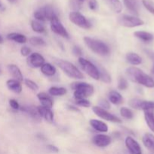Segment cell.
<instances>
[{"instance_id": "19", "label": "cell", "mask_w": 154, "mask_h": 154, "mask_svg": "<svg viewBox=\"0 0 154 154\" xmlns=\"http://www.w3.org/2000/svg\"><path fill=\"white\" fill-rule=\"evenodd\" d=\"M8 71L9 72H10L11 75H12V77H13L15 80L20 81V82L23 81V80H24L23 75L22 73H21L20 69L16 66V65H14V64L8 65Z\"/></svg>"}, {"instance_id": "41", "label": "cell", "mask_w": 154, "mask_h": 154, "mask_svg": "<svg viewBox=\"0 0 154 154\" xmlns=\"http://www.w3.org/2000/svg\"><path fill=\"white\" fill-rule=\"evenodd\" d=\"M9 105H10L11 108H13L14 110L20 109L19 104H18V102L15 99H10L9 100Z\"/></svg>"}, {"instance_id": "47", "label": "cell", "mask_w": 154, "mask_h": 154, "mask_svg": "<svg viewBox=\"0 0 154 154\" xmlns=\"http://www.w3.org/2000/svg\"><path fill=\"white\" fill-rule=\"evenodd\" d=\"M3 42H4V40H3V38L2 36L0 35V44H2Z\"/></svg>"}, {"instance_id": "10", "label": "cell", "mask_w": 154, "mask_h": 154, "mask_svg": "<svg viewBox=\"0 0 154 154\" xmlns=\"http://www.w3.org/2000/svg\"><path fill=\"white\" fill-rule=\"evenodd\" d=\"M51 22V29L52 32H54L56 34L59 35L61 37L65 38H69V33L66 31V28L63 26L60 20L58 19L57 16L54 17L52 19L50 20Z\"/></svg>"}, {"instance_id": "9", "label": "cell", "mask_w": 154, "mask_h": 154, "mask_svg": "<svg viewBox=\"0 0 154 154\" xmlns=\"http://www.w3.org/2000/svg\"><path fill=\"white\" fill-rule=\"evenodd\" d=\"M92 111H94L95 114L97 116H98L101 118L104 119V120H107V121L113 122V123H122V120L116 116L113 115V114H110V112H108L107 111H106L104 108H101L99 106H95L92 108Z\"/></svg>"}, {"instance_id": "37", "label": "cell", "mask_w": 154, "mask_h": 154, "mask_svg": "<svg viewBox=\"0 0 154 154\" xmlns=\"http://www.w3.org/2000/svg\"><path fill=\"white\" fill-rule=\"evenodd\" d=\"M143 5L146 8V9L147 11H149L150 13H152V14H154V5L149 1V0H143L142 1Z\"/></svg>"}, {"instance_id": "12", "label": "cell", "mask_w": 154, "mask_h": 154, "mask_svg": "<svg viewBox=\"0 0 154 154\" xmlns=\"http://www.w3.org/2000/svg\"><path fill=\"white\" fill-rule=\"evenodd\" d=\"M125 145L131 154H142L140 144L131 137H127L125 139Z\"/></svg>"}, {"instance_id": "11", "label": "cell", "mask_w": 154, "mask_h": 154, "mask_svg": "<svg viewBox=\"0 0 154 154\" xmlns=\"http://www.w3.org/2000/svg\"><path fill=\"white\" fill-rule=\"evenodd\" d=\"M27 65L31 68L42 67L45 64V59L39 53H33L28 57L27 60Z\"/></svg>"}, {"instance_id": "17", "label": "cell", "mask_w": 154, "mask_h": 154, "mask_svg": "<svg viewBox=\"0 0 154 154\" xmlns=\"http://www.w3.org/2000/svg\"><path fill=\"white\" fill-rule=\"evenodd\" d=\"M89 123H90L92 128H94L95 130L98 131V132H107L108 131V126H107V125L105 123H104V122L101 121V120L92 119V120H90Z\"/></svg>"}, {"instance_id": "7", "label": "cell", "mask_w": 154, "mask_h": 154, "mask_svg": "<svg viewBox=\"0 0 154 154\" xmlns=\"http://www.w3.org/2000/svg\"><path fill=\"white\" fill-rule=\"evenodd\" d=\"M119 23L125 27L132 28V27L143 25L144 22L137 17L130 16V15H122L119 18Z\"/></svg>"}, {"instance_id": "48", "label": "cell", "mask_w": 154, "mask_h": 154, "mask_svg": "<svg viewBox=\"0 0 154 154\" xmlns=\"http://www.w3.org/2000/svg\"><path fill=\"white\" fill-rule=\"evenodd\" d=\"M151 73L154 75V65H153V66H152V69H151Z\"/></svg>"}, {"instance_id": "26", "label": "cell", "mask_w": 154, "mask_h": 154, "mask_svg": "<svg viewBox=\"0 0 154 154\" xmlns=\"http://www.w3.org/2000/svg\"><path fill=\"white\" fill-rule=\"evenodd\" d=\"M126 60L133 66H137L142 63V59L138 54L135 53H128L126 55Z\"/></svg>"}, {"instance_id": "43", "label": "cell", "mask_w": 154, "mask_h": 154, "mask_svg": "<svg viewBox=\"0 0 154 154\" xmlns=\"http://www.w3.org/2000/svg\"><path fill=\"white\" fill-rule=\"evenodd\" d=\"M72 53L75 56H81L82 54V51L79 47H74L73 49H72Z\"/></svg>"}, {"instance_id": "22", "label": "cell", "mask_w": 154, "mask_h": 154, "mask_svg": "<svg viewBox=\"0 0 154 154\" xmlns=\"http://www.w3.org/2000/svg\"><path fill=\"white\" fill-rule=\"evenodd\" d=\"M144 118L148 127L154 132V110L144 111Z\"/></svg>"}, {"instance_id": "31", "label": "cell", "mask_w": 154, "mask_h": 154, "mask_svg": "<svg viewBox=\"0 0 154 154\" xmlns=\"http://www.w3.org/2000/svg\"><path fill=\"white\" fill-rule=\"evenodd\" d=\"M31 27L32 29L34 32L38 33H42L45 31V26L38 20H32L31 22Z\"/></svg>"}, {"instance_id": "23", "label": "cell", "mask_w": 154, "mask_h": 154, "mask_svg": "<svg viewBox=\"0 0 154 154\" xmlns=\"http://www.w3.org/2000/svg\"><path fill=\"white\" fill-rule=\"evenodd\" d=\"M134 36L144 42H149L153 40V35L151 33L145 31H137L134 32Z\"/></svg>"}, {"instance_id": "30", "label": "cell", "mask_w": 154, "mask_h": 154, "mask_svg": "<svg viewBox=\"0 0 154 154\" xmlns=\"http://www.w3.org/2000/svg\"><path fill=\"white\" fill-rule=\"evenodd\" d=\"M48 93L51 96H63V95L66 94V90L63 87H52L48 90Z\"/></svg>"}, {"instance_id": "46", "label": "cell", "mask_w": 154, "mask_h": 154, "mask_svg": "<svg viewBox=\"0 0 154 154\" xmlns=\"http://www.w3.org/2000/svg\"><path fill=\"white\" fill-rule=\"evenodd\" d=\"M68 109H69L70 111H78V112H79V111H80V110L79 109V108H75V107H74V106H72V105H68Z\"/></svg>"}, {"instance_id": "35", "label": "cell", "mask_w": 154, "mask_h": 154, "mask_svg": "<svg viewBox=\"0 0 154 154\" xmlns=\"http://www.w3.org/2000/svg\"><path fill=\"white\" fill-rule=\"evenodd\" d=\"M25 84L27 87L32 90L33 91H37L39 90V86L37 85V84L34 82V81H31V80L26 79L25 80Z\"/></svg>"}, {"instance_id": "27", "label": "cell", "mask_w": 154, "mask_h": 154, "mask_svg": "<svg viewBox=\"0 0 154 154\" xmlns=\"http://www.w3.org/2000/svg\"><path fill=\"white\" fill-rule=\"evenodd\" d=\"M7 38L8 40L14 41L15 42H18L20 44H24L26 43L27 42V38L25 35L21 34V33H17V32H12L9 33L7 35Z\"/></svg>"}, {"instance_id": "20", "label": "cell", "mask_w": 154, "mask_h": 154, "mask_svg": "<svg viewBox=\"0 0 154 154\" xmlns=\"http://www.w3.org/2000/svg\"><path fill=\"white\" fill-rule=\"evenodd\" d=\"M143 144L150 151L154 152V135L151 133H146L143 136Z\"/></svg>"}, {"instance_id": "6", "label": "cell", "mask_w": 154, "mask_h": 154, "mask_svg": "<svg viewBox=\"0 0 154 154\" xmlns=\"http://www.w3.org/2000/svg\"><path fill=\"white\" fill-rule=\"evenodd\" d=\"M69 19L72 23L78 26L80 28L88 29L91 27V24L90 23V22L86 19L84 15H82L79 11L70 12L69 14Z\"/></svg>"}, {"instance_id": "44", "label": "cell", "mask_w": 154, "mask_h": 154, "mask_svg": "<svg viewBox=\"0 0 154 154\" xmlns=\"http://www.w3.org/2000/svg\"><path fill=\"white\" fill-rule=\"evenodd\" d=\"M47 148H48V150L49 151L53 152V153H58L59 152V149L57 147H55V146L52 145V144H48V145H47Z\"/></svg>"}, {"instance_id": "40", "label": "cell", "mask_w": 154, "mask_h": 154, "mask_svg": "<svg viewBox=\"0 0 154 154\" xmlns=\"http://www.w3.org/2000/svg\"><path fill=\"white\" fill-rule=\"evenodd\" d=\"M30 53H31V50H30L29 48H27V46H24L21 48V55L24 56V57H27V56H30Z\"/></svg>"}, {"instance_id": "8", "label": "cell", "mask_w": 154, "mask_h": 154, "mask_svg": "<svg viewBox=\"0 0 154 154\" xmlns=\"http://www.w3.org/2000/svg\"><path fill=\"white\" fill-rule=\"evenodd\" d=\"M130 106L134 109L142 110V111H149L154 110V102L152 101L142 100L139 99H131L128 102Z\"/></svg>"}, {"instance_id": "28", "label": "cell", "mask_w": 154, "mask_h": 154, "mask_svg": "<svg viewBox=\"0 0 154 154\" xmlns=\"http://www.w3.org/2000/svg\"><path fill=\"white\" fill-rule=\"evenodd\" d=\"M41 72L45 75L48 77L54 76L56 73V69L50 63H45L41 67Z\"/></svg>"}, {"instance_id": "24", "label": "cell", "mask_w": 154, "mask_h": 154, "mask_svg": "<svg viewBox=\"0 0 154 154\" xmlns=\"http://www.w3.org/2000/svg\"><path fill=\"white\" fill-rule=\"evenodd\" d=\"M108 98L110 102L113 105H120L123 102L122 96H121L120 93L116 91H110L108 95Z\"/></svg>"}, {"instance_id": "21", "label": "cell", "mask_w": 154, "mask_h": 154, "mask_svg": "<svg viewBox=\"0 0 154 154\" xmlns=\"http://www.w3.org/2000/svg\"><path fill=\"white\" fill-rule=\"evenodd\" d=\"M97 68H98V72H99L100 79L106 84H110L111 82V77H110V74L107 72V69L100 64H98Z\"/></svg>"}, {"instance_id": "33", "label": "cell", "mask_w": 154, "mask_h": 154, "mask_svg": "<svg viewBox=\"0 0 154 154\" xmlns=\"http://www.w3.org/2000/svg\"><path fill=\"white\" fill-rule=\"evenodd\" d=\"M30 43L33 46H45V45H46V43H45V41L43 40V39L42 38L40 37H36V36H35V37H32L30 38Z\"/></svg>"}, {"instance_id": "13", "label": "cell", "mask_w": 154, "mask_h": 154, "mask_svg": "<svg viewBox=\"0 0 154 154\" xmlns=\"http://www.w3.org/2000/svg\"><path fill=\"white\" fill-rule=\"evenodd\" d=\"M111 138L108 135L99 134V135H95L92 139L94 144L99 147H105L108 146L111 143Z\"/></svg>"}, {"instance_id": "49", "label": "cell", "mask_w": 154, "mask_h": 154, "mask_svg": "<svg viewBox=\"0 0 154 154\" xmlns=\"http://www.w3.org/2000/svg\"><path fill=\"white\" fill-rule=\"evenodd\" d=\"M8 1L11 3H14L15 2H16V0H8Z\"/></svg>"}, {"instance_id": "36", "label": "cell", "mask_w": 154, "mask_h": 154, "mask_svg": "<svg viewBox=\"0 0 154 154\" xmlns=\"http://www.w3.org/2000/svg\"><path fill=\"white\" fill-rule=\"evenodd\" d=\"M128 87V84L126 80L123 78H120L118 82V88L121 90H126Z\"/></svg>"}, {"instance_id": "39", "label": "cell", "mask_w": 154, "mask_h": 154, "mask_svg": "<svg viewBox=\"0 0 154 154\" xmlns=\"http://www.w3.org/2000/svg\"><path fill=\"white\" fill-rule=\"evenodd\" d=\"M88 7L91 10L97 11L99 8V5L97 0H89L88 2Z\"/></svg>"}, {"instance_id": "3", "label": "cell", "mask_w": 154, "mask_h": 154, "mask_svg": "<svg viewBox=\"0 0 154 154\" xmlns=\"http://www.w3.org/2000/svg\"><path fill=\"white\" fill-rule=\"evenodd\" d=\"M55 63L57 66L67 75L68 77L75 79H82L84 78L83 74L70 62L63 60H56Z\"/></svg>"}, {"instance_id": "14", "label": "cell", "mask_w": 154, "mask_h": 154, "mask_svg": "<svg viewBox=\"0 0 154 154\" xmlns=\"http://www.w3.org/2000/svg\"><path fill=\"white\" fill-rule=\"evenodd\" d=\"M20 109H21L23 112H25L27 113V114H29L30 117L36 122L41 121V116L39 115V112H38L37 108H36L33 106L27 105V106L20 107Z\"/></svg>"}, {"instance_id": "2", "label": "cell", "mask_w": 154, "mask_h": 154, "mask_svg": "<svg viewBox=\"0 0 154 154\" xmlns=\"http://www.w3.org/2000/svg\"><path fill=\"white\" fill-rule=\"evenodd\" d=\"M71 88L74 90V97L76 100L83 99L91 96L94 93V87L91 84L84 82H75L71 84Z\"/></svg>"}, {"instance_id": "25", "label": "cell", "mask_w": 154, "mask_h": 154, "mask_svg": "<svg viewBox=\"0 0 154 154\" xmlns=\"http://www.w3.org/2000/svg\"><path fill=\"white\" fill-rule=\"evenodd\" d=\"M109 7L116 14H119L122 11V5L119 0H105Z\"/></svg>"}, {"instance_id": "16", "label": "cell", "mask_w": 154, "mask_h": 154, "mask_svg": "<svg viewBox=\"0 0 154 154\" xmlns=\"http://www.w3.org/2000/svg\"><path fill=\"white\" fill-rule=\"evenodd\" d=\"M37 97L38 99H39V100L41 102V103H42V106L50 108V109L53 107L52 99H51V96H48L47 93H39V94L37 95Z\"/></svg>"}, {"instance_id": "32", "label": "cell", "mask_w": 154, "mask_h": 154, "mask_svg": "<svg viewBox=\"0 0 154 154\" xmlns=\"http://www.w3.org/2000/svg\"><path fill=\"white\" fill-rule=\"evenodd\" d=\"M34 17L36 18V20L40 21V22H45L47 20L44 7L39 8L34 12Z\"/></svg>"}, {"instance_id": "50", "label": "cell", "mask_w": 154, "mask_h": 154, "mask_svg": "<svg viewBox=\"0 0 154 154\" xmlns=\"http://www.w3.org/2000/svg\"><path fill=\"white\" fill-rule=\"evenodd\" d=\"M77 2H84L85 0H76Z\"/></svg>"}, {"instance_id": "18", "label": "cell", "mask_w": 154, "mask_h": 154, "mask_svg": "<svg viewBox=\"0 0 154 154\" xmlns=\"http://www.w3.org/2000/svg\"><path fill=\"white\" fill-rule=\"evenodd\" d=\"M6 85L11 91L15 93H20L22 91V86H21V82L15 79H10L7 81Z\"/></svg>"}, {"instance_id": "51", "label": "cell", "mask_w": 154, "mask_h": 154, "mask_svg": "<svg viewBox=\"0 0 154 154\" xmlns=\"http://www.w3.org/2000/svg\"><path fill=\"white\" fill-rule=\"evenodd\" d=\"M2 6V2H1V1H0V8H1Z\"/></svg>"}, {"instance_id": "34", "label": "cell", "mask_w": 154, "mask_h": 154, "mask_svg": "<svg viewBox=\"0 0 154 154\" xmlns=\"http://www.w3.org/2000/svg\"><path fill=\"white\" fill-rule=\"evenodd\" d=\"M120 114L122 115V117H123L124 118L128 119V120H131L134 117V114L133 112L131 111V110H130L129 108H122L120 109Z\"/></svg>"}, {"instance_id": "15", "label": "cell", "mask_w": 154, "mask_h": 154, "mask_svg": "<svg viewBox=\"0 0 154 154\" xmlns=\"http://www.w3.org/2000/svg\"><path fill=\"white\" fill-rule=\"evenodd\" d=\"M37 110L41 117H43V118H45V120L48 122L53 121V120H54V114H53V112L50 108H45V107L43 106H39L37 107Z\"/></svg>"}, {"instance_id": "38", "label": "cell", "mask_w": 154, "mask_h": 154, "mask_svg": "<svg viewBox=\"0 0 154 154\" xmlns=\"http://www.w3.org/2000/svg\"><path fill=\"white\" fill-rule=\"evenodd\" d=\"M75 104H76L77 105H79V106L85 107V108H88V107H89L91 105L90 102H89L88 101L85 99H79V100H76Z\"/></svg>"}, {"instance_id": "42", "label": "cell", "mask_w": 154, "mask_h": 154, "mask_svg": "<svg viewBox=\"0 0 154 154\" xmlns=\"http://www.w3.org/2000/svg\"><path fill=\"white\" fill-rule=\"evenodd\" d=\"M99 104L100 105H101V108H104H104H107V109L110 108V103H109L107 100H105V99H101V100L100 101Z\"/></svg>"}, {"instance_id": "5", "label": "cell", "mask_w": 154, "mask_h": 154, "mask_svg": "<svg viewBox=\"0 0 154 154\" xmlns=\"http://www.w3.org/2000/svg\"><path fill=\"white\" fill-rule=\"evenodd\" d=\"M79 63L81 66L82 70L86 74H88L91 78H92L95 80L100 79L99 72H98V68L91 62L88 61V60H85V59L82 58V57H79Z\"/></svg>"}, {"instance_id": "4", "label": "cell", "mask_w": 154, "mask_h": 154, "mask_svg": "<svg viewBox=\"0 0 154 154\" xmlns=\"http://www.w3.org/2000/svg\"><path fill=\"white\" fill-rule=\"evenodd\" d=\"M83 39L85 45L95 54L101 56H107L110 54V48L104 42L90 37H85Z\"/></svg>"}, {"instance_id": "45", "label": "cell", "mask_w": 154, "mask_h": 154, "mask_svg": "<svg viewBox=\"0 0 154 154\" xmlns=\"http://www.w3.org/2000/svg\"><path fill=\"white\" fill-rule=\"evenodd\" d=\"M146 54L149 56V58L154 62V52H152V51H146Z\"/></svg>"}, {"instance_id": "52", "label": "cell", "mask_w": 154, "mask_h": 154, "mask_svg": "<svg viewBox=\"0 0 154 154\" xmlns=\"http://www.w3.org/2000/svg\"><path fill=\"white\" fill-rule=\"evenodd\" d=\"M0 73H1V69H0Z\"/></svg>"}, {"instance_id": "29", "label": "cell", "mask_w": 154, "mask_h": 154, "mask_svg": "<svg viewBox=\"0 0 154 154\" xmlns=\"http://www.w3.org/2000/svg\"><path fill=\"white\" fill-rule=\"evenodd\" d=\"M127 8L134 14H138V3L137 0H123Z\"/></svg>"}, {"instance_id": "1", "label": "cell", "mask_w": 154, "mask_h": 154, "mask_svg": "<svg viewBox=\"0 0 154 154\" xmlns=\"http://www.w3.org/2000/svg\"><path fill=\"white\" fill-rule=\"evenodd\" d=\"M126 75L131 81L148 88H153L154 80L137 67H129L126 70Z\"/></svg>"}]
</instances>
